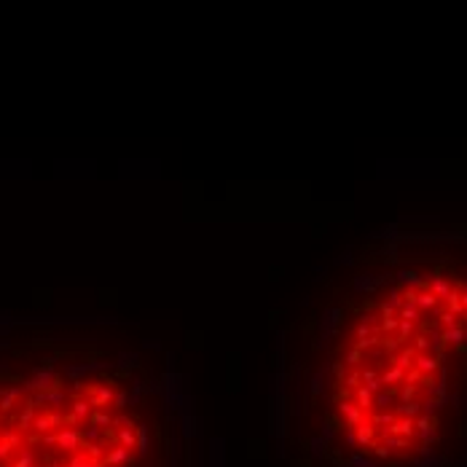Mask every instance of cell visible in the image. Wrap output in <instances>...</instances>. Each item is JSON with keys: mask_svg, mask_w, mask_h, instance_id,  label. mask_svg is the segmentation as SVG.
<instances>
[{"mask_svg": "<svg viewBox=\"0 0 467 467\" xmlns=\"http://www.w3.org/2000/svg\"><path fill=\"white\" fill-rule=\"evenodd\" d=\"M59 387V376L54 373L51 368H35L32 379L27 381V389H38V392H49Z\"/></svg>", "mask_w": 467, "mask_h": 467, "instance_id": "1", "label": "cell"}, {"mask_svg": "<svg viewBox=\"0 0 467 467\" xmlns=\"http://www.w3.org/2000/svg\"><path fill=\"white\" fill-rule=\"evenodd\" d=\"M57 446L67 454H76L78 449H83V433L76 427H62L57 433Z\"/></svg>", "mask_w": 467, "mask_h": 467, "instance_id": "2", "label": "cell"}, {"mask_svg": "<svg viewBox=\"0 0 467 467\" xmlns=\"http://www.w3.org/2000/svg\"><path fill=\"white\" fill-rule=\"evenodd\" d=\"M339 411L346 416V422H344L346 427H357L360 422H365V411L357 403H352V400H341L339 403Z\"/></svg>", "mask_w": 467, "mask_h": 467, "instance_id": "3", "label": "cell"}, {"mask_svg": "<svg viewBox=\"0 0 467 467\" xmlns=\"http://www.w3.org/2000/svg\"><path fill=\"white\" fill-rule=\"evenodd\" d=\"M113 395H116V389L107 387V384H102V387H91V389H89V403H91V408H105V405H110V403H113Z\"/></svg>", "mask_w": 467, "mask_h": 467, "instance_id": "4", "label": "cell"}, {"mask_svg": "<svg viewBox=\"0 0 467 467\" xmlns=\"http://www.w3.org/2000/svg\"><path fill=\"white\" fill-rule=\"evenodd\" d=\"M414 368H416V370H422L424 376H429V373H435V370L440 368V360H438L435 354L416 352V357H414Z\"/></svg>", "mask_w": 467, "mask_h": 467, "instance_id": "5", "label": "cell"}, {"mask_svg": "<svg viewBox=\"0 0 467 467\" xmlns=\"http://www.w3.org/2000/svg\"><path fill=\"white\" fill-rule=\"evenodd\" d=\"M354 438H357V446H360L363 451H368V446L376 440V427L370 422H360L354 427Z\"/></svg>", "mask_w": 467, "mask_h": 467, "instance_id": "6", "label": "cell"}, {"mask_svg": "<svg viewBox=\"0 0 467 467\" xmlns=\"http://www.w3.org/2000/svg\"><path fill=\"white\" fill-rule=\"evenodd\" d=\"M129 462H132V451L124 449V446H113L105 454V464H110V467H121V464H129Z\"/></svg>", "mask_w": 467, "mask_h": 467, "instance_id": "7", "label": "cell"}, {"mask_svg": "<svg viewBox=\"0 0 467 467\" xmlns=\"http://www.w3.org/2000/svg\"><path fill=\"white\" fill-rule=\"evenodd\" d=\"M32 427H35V433H51V429H57V427H62V416L59 414H43V416H38L32 422Z\"/></svg>", "mask_w": 467, "mask_h": 467, "instance_id": "8", "label": "cell"}, {"mask_svg": "<svg viewBox=\"0 0 467 467\" xmlns=\"http://www.w3.org/2000/svg\"><path fill=\"white\" fill-rule=\"evenodd\" d=\"M414 419H408V416H395V422L389 424V429H387V435H403V438H411L414 435Z\"/></svg>", "mask_w": 467, "mask_h": 467, "instance_id": "9", "label": "cell"}, {"mask_svg": "<svg viewBox=\"0 0 467 467\" xmlns=\"http://www.w3.org/2000/svg\"><path fill=\"white\" fill-rule=\"evenodd\" d=\"M414 357H416V349L414 346H400V354H392V365H398V368H403V370H408V368H414Z\"/></svg>", "mask_w": 467, "mask_h": 467, "instance_id": "10", "label": "cell"}, {"mask_svg": "<svg viewBox=\"0 0 467 467\" xmlns=\"http://www.w3.org/2000/svg\"><path fill=\"white\" fill-rule=\"evenodd\" d=\"M443 339H446V344H464L467 341V325H462V322H457L454 328H446L443 330Z\"/></svg>", "mask_w": 467, "mask_h": 467, "instance_id": "11", "label": "cell"}, {"mask_svg": "<svg viewBox=\"0 0 467 467\" xmlns=\"http://www.w3.org/2000/svg\"><path fill=\"white\" fill-rule=\"evenodd\" d=\"M438 304H440V298L435 293H429V290H419L416 293V309L422 311V314H424V311H429V309H435Z\"/></svg>", "mask_w": 467, "mask_h": 467, "instance_id": "12", "label": "cell"}, {"mask_svg": "<svg viewBox=\"0 0 467 467\" xmlns=\"http://www.w3.org/2000/svg\"><path fill=\"white\" fill-rule=\"evenodd\" d=\"M427 290L435 293L438 298H446V295L451 293V279H446V277H429Z\"/></svg>", "mask_w": 467, "mask_h": 467, "instance_id": "13", "label": "cell"}, {"mask_svg": "<svg viewBox=\"0 0 467 467\" xmlns=\"http://www.w3.org/2000/svg\"><path fill=\"white\" fill-rule=\"evenodd\" d=\"M352 395H354V403L360 405L363 411H370V408H373V392H370L365 384H360L357 389H352Z\"/></svg>", "mask_w": 467, "mask_h": 467, "instance_id": "14", "label": "cell"}, {"mask_svg": "<svg viewBox=\"0 0 467 467\" xmlns=\"http://www.w3.org/2000/svg\"><path fill=\"white\" fill-rule=\"evenodd\" d=\"M70 467H105L102 459H91L86 451H76L73 457H70Z\"/></svg>", "mask_w": 467, "mask_h": 467, "instance_id": "15", "label": "cell"}, {"mask_svg": "<svg viewBox=\"0 0 467 467\" xmlns=\"http://www.w3.org/2000/svg\"><path fill=\"white\" fill-rule=\"evenodd\" d=\"M22 398V389L19 387H11V389H6L3 395H0V414H6V411H11L14 408V403Z\"/></svg>", "mask_w": 467, "mask_h": 467, "instance_id": "16", "label": "cell"}, {"mask_svg": "<svg viewBox=\"0 0 467 467\" xmlns=\"http://www.w3.org/2000/svg\"><path fill=\"white\" fill-rule=\"evenodd\" d=\"M116 438H118V446H124V449H137V435H135V427H121L116 433Z\"/></svg>", "mask_w": 467, "mask_h": 467, "instance_id": "17", "label": "cell"}, {"mask_svg": "<svg viewBox=\"0 0 467 467\" xmlns=\"http://www.w3.org/2000/svg\"><path fill=\"white\" fill-rule=\"evenodd\" d=\"M443 301H446V309L451 311V314H457V317H462V311H464V306H462V293L459 290H454L451 287V293L443 298Z\"/></svg>", "mask_w": 467, "mask_h": 467, "instance_id": "18", "label": "cell"}, {"mask_svg": "<svg viewBox=\"0 0 467 467\" xmlns=\"http://www.w3.org/2000/svg\"><path fill=\"white\" fill-rule=\"evenodd\" d=\"M419 414H422V403H419V400L400 403L398 408H395V416H408V419H416Z\"/></svg>", "mask_w": 467, "mask_h": 467, "instance_id": "19", "label": "cell"}, {"mask_svg": "<svg viewBox=\"0 0 467 467\" xmlns=\"http://www.w3.org/2000/svg\"><path fill=\"white\" fill-rule=\"evenodd\" d=\"M32 422H35V405H32V403H27V405H25V411H22V414H19V419H16L19 433L30 429V427H32Z\"/></svg>", "mask_w": 467, "mask_h": 467, "instance_id": "20", "label": "cell"}, {"mask_svg": "<svg viewBox=\"0 0 467 467\" xmlns=\"http://www.w3.org/2000/svg\"><path fill=\"white\" fill-rule=\"evenodd\" d=\"M89 422H91V427H100V429H107V427H113V416H107L105 411H100V408H94V411H91V416H89Z\"/></svg>", "mask_w": 467, "mask_h": 467, "instance_id": "21", "label": "cell"}, {"mask_svg": "<svg viewBox=\"0 0 467 467\" xmlns=\"http://www.w3.org/2000/svg\"><path fill=\"white\" fill-rule=\"evenodd\" d=\"M403 376H405V370L398 368V365H392L387 373L381 376V381H384V384H389V387H398V384H403Z\"/></svg>", "mask_w": 467, "mask_h": 467, "instance_id": "22", "label": "cell"}, {"mask_svg": "<svg viewBox=\"0 0 467 467\" xmlns=\"http://www.w3.org/2000/svg\"><path fill=\"white\" fill-rule=\"evenodd\" d=\"M91 411H94V408H91V403H89V400H78V398L73 400V416L78 419V422H81V419H89V416H91Z\"/></svg>", "mask_w": 467, "mask_h": 467, "instance_id": "23", "label": "cell"}, {"mask_svg": "<svg viewBox=\"0 0 467 467\" xmlns=\"http://www.w3.org/2000/svg\"><path fill=\"white\" fill-rule=\"evenodd\" d=\"M419 317H422V311L416 309V304H403L398 309V320H408V322H416Z\"/></svg>", "mask_w": 467, "mask_h": 467, "instance_id": "24", "label": "cell"}, {"mask_svg": "<svg viewBox=\"0 0 467 467\" xmlns=\"http://www.w3.org/2000/svg\"><path fill=\"white\" fill-rule=\"evenodd\" d=\"M395 395L400 398V403H411L416 398V384H403V387H398Z\"/></svg>", "mask_w": 467, "mask_h": 467, "instance_id": "25", "label": "cell"}, {"mask_svg": "<svg viewBox=\"0 0 467 467\" xmlns=\"http://www.w3.org/2000/svg\"><path fill=\"white\" fill-rule=\"evenodd\" d=\"M83 451H86L91 459H102L105 457V443H83Z\"/></svg>", "mask_w": 467, "mask_h": 467, "instance_id": "26", "label": "cell"}, {"mask_svg": "<svg viewBox=\"0 0 467 467\" xmlns=\"http://www.w3.org/2000/svg\"><path fill=\"white\" fill-rule=\"evenodd\" d=\"M392 422H395V414H384V411H379V414L370 416V424H373V427H376V424H379V427H389Z\"/></svg>", "mask_w": 467, "mask_h": 467, "instance_id": "27", "label": "cell"}, {"mask_svg": "<svg viewBox=\"0 0 467 467\" xmlns=\"http://www.w3.org/2000/svg\"><path fill=\"white\" fill-rule=\"evenodd\" d=\"M414 328H416V322H408V320H398V336H400L403 341H408V336L414 333Z\"/></svg>", "mask_w": 467, "mask_h": 467, "instance_id": "28", "label": "cell"}, {"mask_svg": "<svg viewBox=\"0 0 467 467\" xmlns=\"http://www.w3.org/2000/svg\"><path fill=\"white\" fill-rule=\"evenodd\" d=\"M135 435H137V449H140V454H145L148 451V429L145 427H135Z\"/></svg>", "mask_w": 467, "mask_h": 467, "instance_id": "29", "label": "cell"}, {"mask_svg": "<svg viewBox=\"0 0 467 467\" xmlns=\"http://www.w3.org/2000/svg\"><path fill=\"white\" fill-rule=\"evenodd\" d=\"M0 440H3L8 449H19V443H22V435H19V429H8V433H6L3 438H0Z\"/></svg>", "mask_w": 467, "mask_h": 467, "instance_id": "30", "label": "cell"}, {"mask_svg": "<svg viewBox=\"0 0 467 467\" xmlns=\"http://www.w3.org/2000/svg\"><path fill=\"white\" fill-rule=\"evenodd\" d=\"M379 330L381 333H395V330H398V317H381L379 320Z\"/></svg>", "mask_w": 467, "mask_h": 467, "instance_id": "31", "label": "cell"}, {"mask_svg": "<svg viewBox=\"0 0 467 467\" xmlns=\"http://www.w3.org/2000/svg\"><path fill=\"white\" fill-rule=\"evenodd\" d=\"M341 384L349 387V389H357V387L363 384V379H360V373H357V370H352V373H346V376L341 379Z\"/></svg>", "mask_w": 467, "mask_h": 467, "instance_id": "32", "label": "cell"}, {"mask_svg": "<svg viewBox=\"0 0 467 467\" xmlns=\"http://www.w3.org/2000/svg\"><path fill=\"white\" fill-rule=\"evenodd\" d=\"M32 464H35V454H32V451H27V449L22 451V454H19V459L14 462V467H32Z\"/></svg>", "mask_w": 467, "mask_h": 467, "instance_id": "33", "label": "cell"}, {"mask_svg": "<svg viewBox=\"0 0 467 467\" xmlns=\"http://www.w3.org/2000/svg\"><path fill=\"white\" fill-rule=\"evenodd\" d=\"M414 349H416V352H427V349H429L427 333H416V336H414Z\"/></svg>", "mask_w": 467, "mask_h": 467, "instance_id": "34", "label": "cell"}, {"mask_svg": "<svg viewBox=\"0 0 467 467\" xmlns=\"http://www.w3.org/2000/svg\"><path fill=\"white\" fill-rule=\"evenodd\" d=\"M344 363L349 365V368H357V365L363 363V352H360V349H357V346H354V349H349V354H346V360H344Z\"/></svg>", "mask_w": 467, "mask_h": 467, "instance_id": "35", "label": "cell"}, {"mask_svg": "<svg viewBox=\"0 0 467 467\" xmlns=\"http://www.w3.org/2000/svg\"><path fill=\"white\" fill-rule=\"evenodd\" d=\"M126 403H129V395L118 389V392L113 395V403H110V405H113V408H126Z\"/></svg>", "mask_w": 467, "mask_h": 467, "instance_id": "36", "label": "cell"}, {"mask_svg": "<svg viewBox=\"0 0 467 467\" xmlns=\"http://www.w3.org/2000/svg\"><path fill=\"white\" fill-rule=\"evenodd\" d=\"M387 304H389V306H395V309H400V306H403V293L398 290V287H392V290H389V301H387Z\"/></svg>", "mask_w": 467, "mask_h": 467, "instance_id": "37", "label": "cell"}, {"mask_svg": "<svg viewBox=\"0 0 467 467\" xmlns=\"http://www.w3.org/2000/svg\"><path fill=\"white\" fill-rule=\"evenodd\" d=\"M440 322H443V328H454L459 320H457V314H451V311L446 309V311H440Z\"/></svg>", "mask_w": 467, "mask_h": 467, "instance_id": "38", "label": "cell"}, {"mask_svg": "<svg viewBox=\"0 0 467 467\" xmlns=\"http://www.w3.org/2000/svg\"><path fill=\"white\" fill-rule=\"evenodd\" d=\"M113 427H118V429H121V427H135V422H132V419H129V416H124V414H118V416L113 419Z\"/></svg>", "mask_w": 467, "mask_h": 467, "instance_id": "39", "label": "cell"}, {"mask_svg": "<svg viewBox=\"0 0 467 467\" xmlns=\"http://www.w3.org/2000/svg\"><path fill=\"white\" fill-rule=\"evenodd\" d=\"M97 435H100V427H89L86 433H83V440H94Z\"/></svg>", "mask_w": 467, "mask_h": 467, "instance_id": "40", "label": "cell"}, {"mask_svg": "<svg viewBox=\"0 0 467 467\" xmlns=\"http://www.w3.org/2000/svg\"><path fill=\"white\" fill-rule=\"evenodd\" d=\"M8 454H11V449L6 446V443H3V440H0V462H3V459L8 457Z\"/></svg>", "mask_w": 467, "mask_h": 467, "instance_id": "41", "label": "cell"}, {"mask_svg": "<svg viewBox=\"0 0 467 467\" xmlns=\"http://www.w3.org/2000/svg\"><path fill=\"white\" fill-rule=\"evenodd\" d=\"M462 306H464V309H467V290H464V293H462Z\"/></svg>", "mask_w": 467, "mask_h": 467, "instance_id": "42", "label": "cell"}, {"mask_svg": "<svg viewBox=\"0 0 467 467\" xmlns=\"http://www.w3.org/2000/svg\"><path fill=\"white\" fill-rule=\"evenodd\" d=\"M462 317H464V325H467V309H464V311H462Z\"/></svg>", "mask_w": 467, "mask_h": 467, "instance_id": "43", "label": "cell"}, {"mask_svg": "<svg viewBox=\"0 0 467 467\" xmlns=\"http://www.w3.org/2000/svg\"><path fill=\"white\" fill-rule=\"evenodd\" d=\"M0 422H3V416H0Z\"/></svg>", "mask_w": 467, "mask_h": 467, "instance_id": "44", "label": "cell"}, {"mask_svg": "<svg viewBox=\"0 0 467 467\" xmlns=\"http://www.w3.org/2000/svg\"><path fill=\"white\" fill-rule=\"evenodd\" d=\"M67 467H70V464H67Z\"/></svg>", "mask_w": 467, "mask_h": 467, "instance_id": "45", "label": "cell"}]
</instances>
